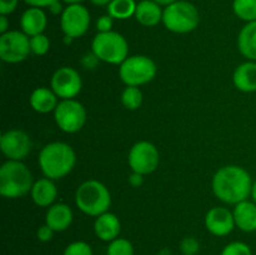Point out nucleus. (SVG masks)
Wrapping results in <instances>:
<instances>
[{"label": "nucleus", "instance_id": "15", "mask_svg": "<svg viewBox=\"0 0 256 255\" xmlns=\"http://www.w3.org/2000/svg\"><path fill=\"white\" fill-rule=\"evenodd\" d=\"M48 19L46 14L42 8H32L25 10L20 18V28L22 32H25L28 36H34V35L42 34L46 28Z\"/></svg>", "mask_w": 256, "mask_h": 255}, {"label": "nucleus", "instance_id": "9", "mask_svg": "<svg viewBox=\"0 0 256 255\" xmlns=\"http://www.w3.org/2000/svg\"><path fill=\"white\" fill-rule=\"evenodd\" d=\"M30 36L19 30H9L0 36V58L9 64L22 62L29 56Z\"/></svg>", "mask_w": 256, "mask_h": 255}, {"label": "nucleus", "instance_id": "31", "mask_svg": "<svg viewBox=\"0 0 256 255\" xmlns=\"http://www.w3.org/2000/svg\"><path fill=\"white\" fill-rule=\"evenodd\" d=\"M180 250L184 255H196L200 250V244L195 238L188 236L180 242Z\"/></svg>", "mask_w": 256, "mask_h": 255}, {"label": "nucleus", "instance_id": "12", "mask_svg": "<svg viewBox=\"0 0 256 255\" xmlns=\"http://www.w3.org/2000/svg\"><path fill=\"white\" fill-rule=\"evenodd\" d=\"M0 148L8 160L22 162L32 152V142L25 132L20 129H10L2 134Z\"/></svg>", "mask_w": 256, "mask_h": 255}, {"label": "nucleus", "instance_id": "30", "mask_svg": "<svg viewBox=\"0 0 256 255\" xmlns=\"http://www.w3.org/2000/svg\"><path fill=\"white\" fill-rule=\"evenodd\" d=\"M62 255H94L92 249L85 242H72L65 248Z\"/></svg>", "mask_w": 256, "mask_h": 255}, {"label": "nucleus", "instance_id": "14", "mask_svg": "<svg viewBox=\"0 0 256 255\" xmlns=\"http://www.w3.org/2000/svg\"><path fill=\"white\" fill-rule=\"evenodd\" d=\"M205 226L215 236H226L236 226L234 214L228 208H212L205 215Z\"/></svg>", "mask_w": 256, "mask_h": 255}, {"label": "nucleus", "instance_id": "38", "mask_svg": "<svg viewBox=\"0 0 256 255\" xmlns=\"http://www.w3.org/2000/svg\"><path fill=\"white\" fill-rule=\"evenodd\" d=\"M48 9H49V12H52V15H62V12H64V8H62V2H60V0H59V2H55L54 4L50 5V6L48 8Z\"/></svg>", "mask_w": 256, "mask_h": 255}, {"label": "nucleus", "instance_id": "11", "mask_svg": "<svg viewBox=\"0 0 256 255\" xmlns=\"http://www.w3.org/2000/svg\"><path fill=\"white\" fill-rule=\"evenodd\" d=\"M90 26V12L84 5H68L60 15V28L65 36L78 39L88 32Z\"/></svg>", "mask_w": 256, "mask_h": 255}, {"label": "nucleus", "instance_id": "6", "mask_svg": "<svg viewBox=\"0 0 256 255\" xmlns=\"http://www.w3.org/2000/svg\"><path fill=\"white\" fill-rule=\"evenodd\" d=\"M92 52L100 62L120 65L129 56V45L126 39L119 32H98L92 42Z\"/></svg>", "mask_w": 256, "mask_h": 255}, {"label": "nucleus", "instance_id": "4", "mask_svg": "<svg viewBox=\"0 0 256 255\" xmlns=\"http://www.w3.org/2000/svg\"><path fill=\"white\" fill-rule=\"evenodd\" d=\"M75 204L84 214L98 218L109 210L112 195L102 182L94 179L86 180L76 189Z\"/></svg>", "mask_w": 256, "mask_h": 255}, {"label": "nucleus", "instance_id": "37", "mask_svg": "<svg viewBox=\"0 0 256 255\" xmlns=\"http://www.w3.org/2000/svg\"><path fill=\"white\" fill-rule=\"evenodd\" d=\"M142 182H144V175L132 172V174L129 176V184L132 185V188H139L142 186Z\"/></svg>", "mask_w": 256, "mask_h": 255}, {"label": "nucleus", "instance_id": "1", "mask_svg": "<svg viewBox=\"0 0 256 255\" xmlns=\"http://www.w3.org/2000/svg\"><path fill=\"white\" fill-rule=\"evenodd\" d=\"M252 180L248 170L238 165H226L215 172L212 192L225 204H239L252 195Z\"/></svg>", "mask_w": 256, "mask_h": 255}, {"label": "nucleus", "instance_id": "22", "mask_svg": "<svg viewBox=\"0 0 256 255\" xmlns=\"http://www.w3.org/2000/svg\"><path fill=\"white\" fill-rule=\"evenodd\" d=\"M30 105L32 109L40 114H48L54 112L58 106V95L52 92V89L48 88H36L30 95Z\"/></svg>", "mask_w": 256, "mask_h": 255}, {"label": "nucleus", "instance_id": "34", "mask_svg": "<svg viewBox=\"0 0 256 255\" xmlns=\"http://www.w3.org/2000/svg\"><path fill=\"white\" fill-rule=\"evenodd\" d=\"M19 0H0V15H9L18 8Z\"/></svg>", "mask_w": 256, "mask_h": 255}, {"label": "nucleus", "instance_id": "40", "mask_svg": "<svg viewBox=\"0 0 256 255\" xmlns=\"http://www.w3.org/2000/svg\"><path fill=\"white\" fill-rule=\"evenodd\" d=\"M90 2L96 6H108L112 0H90Z\"/></svg>", "mask_w": 256, "mask_h": 255}, {"label": "nucleus", "instance_id": "27", "mask_svg": "<svg viewBox=\"0 0 256 255\" xmlns=\"http://www.w3.org/2000/svg\"><path fill=\"white\" fill-rule=\"evenodd\" d=\"M106 255H134V246L124 238H116L109 242Z\"/></svg>", "mask_w": 256, "mask_h": 255}, {"label": "nucleus", "instance_id": "5", "mask_svg": "<svg viewBox=\"0 0 256 255\" xmlns=\"http://www.w3.org/2000/svg\"><path fill=\"white\" fill-rule=\"evenodd\" d=\"M200 14L194 4L185 0H178L165 6L162 12V24L169 32L186 34L198 28Z\"/></svg>", "mask_w": 256, "mask_h": 255}, {"label": "nucleus", "instance_id": "43", "mask_svg": "<svg viewBox=\"0 0 256 255\" xmlns=\"http://www.w3.org/2000/svg\"><path fill=\"white\" fill-rule=\"evenodd\" d=\"M252 202L256 204V180L252 184Z\"/></svg>", "mask_w": 256, "mask_h": 255}, {"label": "nucleus", "instance_id": "2", "mask_svg": "<svg viewBox=\"0 0 256 255\" xmlns=\"http://www.w3.org/2000/svg\"><path fill=\"white\" fill-rule=\"evenodd\" d=\"M76 164V154L69 144L54 142L46 144L39 154V166L45 178L52 180L66 176Z\"/></svg>", "mask_w": 256, "mask_h": 255}, {"label": "nucleus", "instance_id": "24", "mask_svg": "<svg viewBox=\"0 0 256 255\" xmlns=\"http://www.w3.org/2000/svg\"><path fill=\"white\" fill-rule=\"evenodd\" d=\"M136 5L138 2H135V0H112L106 6L108 14L114 19H129L135 15Z\"/></svg>", "mask_w": 256, "mask_h": 255}, {"label": "nucleus", "instance_id": "28", "mask_svg": "<svg viewBox=\"0 0 256 255\" xmlns=\"http://www.w3.org/2000/svg\"><path fill=\"white\" fill-rule=\"evenodd\" d=\"M30 49H32V54L38 55V56L45 55L50 49L49 38H48L44 32L32 36L30 38Z\"/></svg>", "mask_w": 256, "mask_h": 255}, {"label": "nucleus", "instance_id": "16", "mask_svg": "<svg viewBox=\"0 0 256 255\" xmlns=\"http://www.w3.org/2000/svg\"><path fill=\"white\" fill-rule=\"evenodd\" d=\"M122 230V222L119 218L112 212H104L95 219L94 232L95 235L102 242H112L119 238Z\"/></svg>", "mask_w": 256, "mask_h": 255}, {"label": "nucleus", "instance_id": "8", "mask_svg": "<svg viewBox=\"0 0 256 255\" xmlns=\"http://www.w3.org/2000/svg\"><path fill=\"white\" fill-rule=\"evenodd\" d=\"M54 119L60 130L74 134L84 128L86 122V110L78 100L62 99L55 108Z\"/></svg>", "mask_w": 256, "mask_h": 255}, {"label": "nucleus", "instance_id": "41", "mask_svg": "<svg viewBox=\"0 0 256 255\" xmlns=\"http://www.w3.org/2000/svg\"><path fill=\"white\" fill-rule=\"evenodd\" d=\"M155 2H158L159 5H162V6H168V5L172 4V2H178V0H154Z\"/></svg>", "mask_w": 256, "mask_h": 255}, {"label": "nucleus", "instance_id": "18", "mask_svg": "<svg viewBox=\"0 0 256 255\" xmlns=\"http://www.w3.org/2000/svg\"><path fill=\"white\" fill-rule=\"evenodd\" d=\"M30 194H32V202L38 206L49 208L54 204L58 196L56 185H55L54 180L49 179V178H42L34 182Z\"/></svg>", "mask_w": 256, "mask_h": 255}, {"label": "nucleus", "instance_id": "26", "mask_svg": "<svg viewBox=\"0 0 256 255\" xmlns=\"http://www.w3.org/2000/svg\"><path fill=\"white\" fill-rule=\"evenodd\" d=\"M122 102L128 110L139 109L142 104V92L139 86H126L122 92Z\"/></svg>", "mask_w": 256, "mask_h": 255}, {"label": "nucleus", "instance_id": "3", "mask_svg": "<svg viewBox=\"0 0 256 255\" xmlns=\"http://www.w3.org/2000/svg\"><path fill=\"white\" fill-rule=\"evenodd\" d=\"M34 179L29 168L19 160H8L0 168V194L18 199L32 192Z\"/></svg>", "mask_w": 256, "mask_h": 255}, {"label": "nucleus", "instance_id": "39", "mask_svg": "<svg viewBox=\"0 0 256 255\" xmlns=\"http://www.w3.org/2000/svg\"><path fill=\"white\" fill-rule=\"evenodd\" d=\"M8 28H9V20H8L6 15H0V32L4 34V32H9Z\"/></svg>", "mask_w": 256, "mask_h": 255}, {"label": "nucleus", "instance_id": "17", "mask_svg": "<svg viewBox=\"0 0 256 255\" xmlns=\"http://www.w3.org/2000/svg\"><path fill=\"white\" fill-rule=\"evenodd\" d=\"M72 222V210L64 202L52 204L45 215V224L54 232H64Z\"/></svg>", "mask_w": 256, "mask_h": 255}, {"label": "nucleus", "instance_id": "32", "mask_svg": "<svg viewBox=\"0 0 256 255\" xmlns=\"http://www.w3.org/2000/svg\"><path fill=\"white\" fill-rule=\"evenodd\" d=\"M112 25H114V18L110 16L109 14L102 15L99 19L96 20V30L98 32H108L112 30Z\"/></svg>", "mask_w": 256, "mask_h": 255}, {"label": "nucleus", "instance_id": "33", "mask_svg": "<svg viewBox=\"0 0 256 255\" xmlns=\"http://www.w3.org/2000/svg\"><path fill=\"white\" fill-rule=\"evenodd\" d=\"M54 232H55L52 229V228L48 226V225L45 224V225H42V226L38 229L36 238L42 242H48L52 239V236H54Z\"/></svg>", "mask_w": 256, "mask_h": 255}, {"label": "nucleus", "instance_id": "21", "mask_svg": "<svg viewBox=\"0 0 256 255\" xmlns=\"http://www.w3.org/2000/svg\"><path fill=\"white\" fill-rule=\"evenodd\" d=\"M235 88L242 92H256V62H242L235 69L232 75Z\"/></svg>", "mask_w": 256, "mask_h": 255}, {"label": "nucleus", "instance_id": "20", "mask_svg": "<svg viewBox=\"0 0 256 255\" xmlns=\"http://www.w3.org/2000/svg\"><path fill=\"white\" fill-rule=\"evenodd\" d=\"M235 225L245 232H256V204L254 202L244 200L235 205L232 210Z\"/></svg>", "mask_w": 256, "mask_h": 255}, {"label": "nucleus", "instance_id": "23", "mask_svg": "<svg viewBox=\"0 0 256 255\" xmlns=\"http://www.w3.org/2000/svg\"><path fill=\"white\" fill-rule=\"evenodd\" d=\"M238 48L244 58L256 62V20L246 22L238 36Z\"/></svg>", "mask_w": 256, "mask_h": 255}, {"label": "nucleus", "instance_id": "35", "mask_svg": "<svg viewBox=\"0 0 256 255\" xmlns=\"http://www.w3.org/2000/svg\"><path fill=\"white\" fill-rule=\"evenodd\" d=\"M99 62H100L99 58H98L92 52V54H86L82 59V64L85 69H94Z\"/></svg>", "mask_w": 256, "mask_h": 255}, {"label": "nucleus", "instance_id": "13", "mask_svg": "<svg viewBox=\"0 0 256 255\" xmlns=\"http://www.w3.org/2000/svg\"><path fill=\"white\" fill-rule=\"evenodd\" d=\"M50 86L62 100L74 99L82 92V80L76 70L70 66H62L52 74Z\"/></svg>", "mask_w": 256, "mask_h": 255}, {"label": "nucleus", "instance_id": "10", "mask_svg": "<svg viewBox=\"0 0 256 255\" xmlns=\"http://www.w3.org/2000/svg\"><path fill=\"white\" fill-rule=\"evenodd\" d=\"M160 154L158 148L152 142L142 140L132 145L128 155L130 169L142 175L152 174L159 165Z\"/></svg>", "mask_w": 256, "mask_h": 255}, {"label": "nucleus", "instance_id": "36", "mask_svg": "<svg viewBox=\"0 0 256 255\" xmlns=\"http://www.w3.org/2000/svg\"><path fill=\"white\" fill-rule=\"evenodd\" d=\"M25 4H28L29 6L32 8H49L50 5L54 4L55 2H59V0H24Z\"/></svg>", "mask_w": 256, "mask_h": 255}, {"label": "nucleus", "instance_id": "25", "mask_svg": "<svg viewBox=\"0 0 256 255\" xmlns=\"http://www.w3.org/2000/svg\"><path fill=\"white\" fill-rule=\"evenodd\" d=\"M232 10L239 19L250 22L256 20V0H234Z\"/></svg>", "mask_w": 256, "mask_h": 255}, {"label": "nucleus", "instance_id": "19", "mask_svg": "<svg viewBox=\"0 0 256 255\" xmlns=\"http://www.w3.org/2000/svg\"><path fill=\"white\" fill-rule=\"evenodd\" d=\"M162 5L155 2L154 0H142L138 2L136 12H135V19L142 26L152 28L162 22Z\"/></svg>", "mask_w": 256, "mask_h": 255}, {"label": "nucleus", "instance_id": "42", "mask_svg": "<svg viewBox=\"0 0 256 255\" xmlns=\"http://www.w3.org/2000/svg\"><path fill=\"white\" fill-rule=\"evenodd\" d=\"M62 2L68 5H74V4H82L84 0H62Z\"/></svg>", "mask_w": 256, "mask_h": 255}, {"label": "nucleus", "instance_id": "29", "mask_svg": "<svg viewBox=\"0 0 256 255\" xmlns=\"http://www.w3.org/2000/svg\"><path fill=\"white\" fill-rule=\"evenodd\" d=\"M220 255H252V252L245 242H232L222 250Z\"/></svg>", "mask_w": 256, "mask_h": 255}, {"label": "nucleus", "instance_id": "7", "mask_svg": "<svg viewBox=\"0 0 256 255\" xmlns=\"http://www.w3.org/2000/svg\"><path fill=\"white\" fill-rule=\"evenodd\" d=\"M156 72V64L152 58L146 55H132L120 64L119 76L126 86H140L152 82Z\"/></svg>", "mask_w": 256, "mask_h": 255}]
</instances>
